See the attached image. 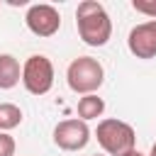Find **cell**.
<instances>
[{
  "label": "cell",
  "instance_id": "cell-12",
  "mask_svg": "<svg viewBox=\"0 0 156 156\" xmlns=\"http://www.w3.org/2000/svg\"><path fill=\"white\" fill-rule=\"evenodd\" d=\"M0 156H15V139L0 132Z\"/></svg>",
  "mask_w": 156,
  "mask_h": 156
},
{
  "label": "cell",
  "instance_id": "cell-11",
  "mask_svg": "<svg viewBox=\"0 0 156 156\" xmlns=\"http://www.w3.org/2000/svg\"><path fill=\"white\" fill-rule=\"evenodd\" d=\"M132 7L141 15H149V17H156V0H132Z\"/></svg>",
  "mask_w": 156,
  "mask_h": 156
},
{
  "label": "cell",
  "instance_id": "cell-8",
  "mask_svg": "<svg viewBox=\"0 0 156 156\" xmlns=\"http://www.w3.org/2000/svg\"><path fill=\"white\" fill-rule=\"evenodd\" d=\"M20 63L10 54H0V90H10L20 83Z\"/></svg>",
  "mask_w": 156,
  "mask_h": 156
},
{
  "label": "cell",
  "instance_id": "cell-5",
  "mask_svg": "<svg viewBox=\"0 0 156 156\" xmlns=\"http://www.w3.org/2000/svg\"><path fill=\"white\" fill-rule=\"evenodd\" d=\"M90 141V129L83 119H63L54 127V144L63 151H78Z\"/></svg>",
  "mask_w": 156,
  "mask_h": 156
},
{
  "label": "cell",
  "instance_id": "cell-3",
  "mask_svg": "<svg viewBox=\"0 0 156 156\" xmlns=\"http://www.w3.org/2000/svg\"><path fill=\"white\" fill-rule=\"evenodd\" d=\"M66 78H68V88H71L73 93L95 95V90L102 85L105 71H102V66H100L98 58L78 56L76 61H71V66H68V71H66Z\"/></svg>",
  "mask_w": 156,
  "mask_h": 156
},
{
  "label": "cell",
  "instance_id": "cell-10",
  "mask_svg": "<svg viewBox=\"0 0 156 156\" xmlns=\"http://www.w3.org/2000/svg\"><path fill=\"white\" fill-rule=\"evenodd\" d=\"M20 122H22V110L12 102H2L0 105V132L15 129Z\"/></svg>",
  "mask_w": 156,
  "mask_h": 156
},
{
  "label": "cell",
  "instance_id": "cell-4",
  "mask_svg": "<svg viewBox=\"0 0 156 156\" xmlns=\"http://www.w3.org/2000/svg\"><path fill=\"white\" fill-rule=\"evenodd\" d=\"M22 83L32 95L49 93L51 85H54V63L41 54L29 56L22 66Z\"/></svg>",
  "mask_w": 156,
  "mask_h": 156
},
{
  "label": "cell",
  "instance_id": "cell-13",
  "mask_svg": "<svg viewBox=\"0 0 156 156\" xmlns=\"http://www.w3.org/2000/svg\"><path fill=\"white\" fill-rule=\"evenodd\" d=\"M124 156H144V154H139V151H136V149H132V151H127V154H124Z\"/></svg>",
  "mask_w": 156,
  "mask_h": 156
},
{
  "label": "cell",
  "instance_id": "cell-15",
  "mask_svg": "<svg viewBox=\"0 0 156 156\" xmlns=\"http://www.w3.org/2000/svg\"><path fill=\"white\" fill-rule=\"evenodd\" d=\"M95 156H102V154H95Z\"/></svg>",
  "mask_w": 156,
  "mask_h": 156
},
{
  "label": "cell",
  "instance_id": "cell-7",
  "mask_svg": "<svg viewBox=\"0 0 156 156\" xmlns=\"http://www.w3.org/2000/svg\"><path fill=\"white\" fill-rule=\"evenodd\" d=\"M127 46L136 58H154L156 56V20L136 24L129 32Z\"/></svg>",
  "mask_w": 156,
  "mask_h": 156
},
{
  "label": "cell",
  "instance_id": "cell-9",
  "mask_svg": "<svg viewBox=\"0 0 156 156\" xmlns=\"http://www.w3.org/2000/svg\"><path fill=\"white\" fill-rule=\"evenodd\" d=\"M105 110V100L98 98V95H83L78 100V117L85 122V119H95L100 117Z\"/></svg>",
  "mask_w": 156,
  "mask_h": 156
},
{
  "label": "cell",
  "instance_id": "cell-2",
  "mask_svg": "<svg viewBox=\"0 0 156 156\" xmlns=\"http://www.w3.org/2000/svg\"><path fill=\"white\" fill-rule=\"evenodd\" d=\"M95 136H98V144L110 154V156H124L127 151L134 149V141H136V134L132 129V124L122 122V119H102L95 129Z\"/></svg>",
  "mask_w": 156,
  "mask_h": 156
},
{
  "label": "cell",
  "instance_id": "cell-6",
  "mask_svg": "<svg viewBox=\"0 0 156 156\" xmlns=\"http://www.w3.org/2000/svg\"><path fill=\"white\" fill-rule=\"evenodd\" d=\"M27 27L32 34L37 37H54L61 27V15L54 5H32L27 10V17H24Z\"/></svg>",
  "mask_w": 156,
  "mask_h": 156
},
{
  "label": "cell",
  "instance_id": "cell-1",
  "mask_svg": "<svg viewBox=\"0 0 156 156\" xmlns=\"http://www.w3.org/2000/svg\"><path fill=\"white\" fill-rule=\"evenodd\" d=\"M76 29L88 46H105L112 37V22L105 7L95 0H83L76 7Z\"/></svg>",
  "mask_w": 156,
  "mask_h": 156
},
{
  "label": "cell",
  "instance_id": "cell-14",
  "mask_svg": "<svg viewBox=\"0 0 156 156\" xmlns=\"http://www.w3.org/2000/svg\"><path fill=\"white\" fill-rule=\"evenodd\" d=\"M149 156H156V141H154V146H151V154Z\"/></svg>",
  "mask_w": 156,
  "mask_h": 156
}]
</instances>
